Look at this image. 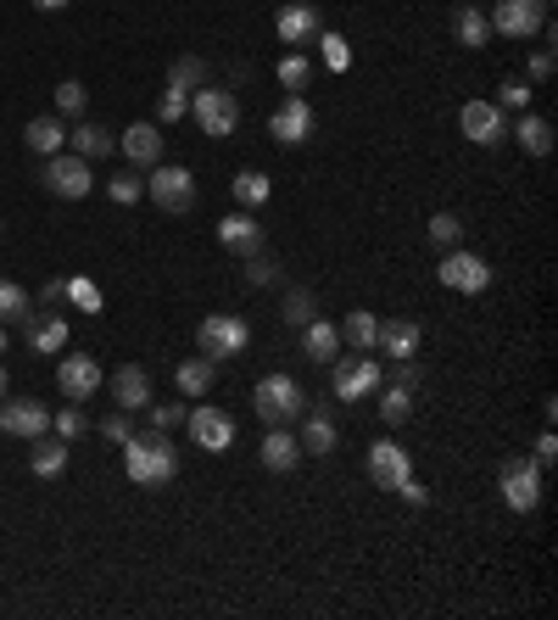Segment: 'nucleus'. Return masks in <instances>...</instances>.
<instances>
[{"mask_svg":"<svg viewBox=\"0 0 558 620\" xmlns=\"http://www.w3.org/2000/svg\"><path fill=\"white\" fill-rule=\"evenodd\" d=\"M257 459H262L273 475H286V470H297V459H302V441L291 436V425H268V436L257 441Z\"/></svg>","mask_w":558,"mask_h":620,"instance_id":"obj_19","label":"nucleus"},{"mask_svg":"<svg viewBox=\"0 0 558 620\" xmlns=\"http://www.w3.org/2000/svg\"><path fill=\"white\" fill-rule=\"evenodd\" d=\"M408 475H414V459H408V448H397L391 436L368 448V481H375L380 492H397Z\"/></svg>","mask_w":558,"mask_h":620,"instance_id":"obj_14","label":"nucleus"},{"mask_svg":"<svg viewBox=\"0 0 558 620\" xmlns=\"http://www.w3.org/2000/svg\"><path fill=\"white\" fill-rule=\"evenodd\" d=\"M452 40L470 45V51H481V45L492 40V18H486L481 7H458V12H452Z\"/></svg>","mask_w":558,"mask_h":620,"instance_id":"obj_30","label":"nucleus"},{"mask_svg":"<svg viewBox=\"0 0 558 620\" xmlns=\"http://www.w3.org/2000/svg\"><path fill=\"white\" fill-rule=\"evenodd\" d=\"M218 240H224V252L251 257V252H262V224H257L251 213H229V218L218 224Z\"/></svg>","mask_w":558,"mask_h":620,"instance_id":"obj_21","label":"nucleus"},{"mask_svg":"<svg viewBox=\"0 0 558 620\" xmlns=\"http://www.w3.org/2000/svg\"><path fill=\"white\" fill-rule=\"evenodd\" d=\"M552 459H558V436H552V430H541V436H536V464L547 470Z\"/></svg>","mask_w":558,"mask_h":620,"instance_id":"obj_52","label":"nucleus"},{"mask_svg":"<svg viewBox=\"0 0 558 620\" xmlns=\"http://www.w3.org/2000/svg\"><path fill=\"white\" fill-rule=\"evenodd\" d=\"M530 96H536V90H530L525 78H508L503 90H497V107H514V113H525V107H530Z\"/></svg>","mask_w":558,"mask_h":620,"instance_id":"obj_47","label":"nucleus"},{"mask_svg":"<svg viewBox=\"0 0 558 620\" xmlns=\"http://www.w3.org/2000/svg\"><path fill=\"white\" fill-rule=\"evenodd\" d=\"M302 453H313V459H324V453H335L341 448V430H335V414H330V403H313V408H302Z\"/></svg>","mask_w":558,"mask_h":620,"instance_id":"obj_17","label":"nucleus"},{"mask_svg":"<svg viewBox=\"0 0 558 620\" xmlns=\"http://www.w3.org/2000/svg\"><path fill=\"white\" fill-rule=\"evenodd\" d=\"M84 101H89V90L78 78H62L56 84V118H84Z\"/></svg>","mask_w":558,"mask_h":620,"instance_id":"obj_37","label":"nucleus"},{"mask_svg":"<svg viewBox=\"0 0 558 620\" xmlns=\"http://www.w3.org/2000/svg\"><path fill=\"white\" fill-rule=\"evenodd\" d=\"M273 34L286 40V45H313L319 34H324V18H319V7L313 0H291V7H279V18H273Z\"/></svg>","mask_w":558,"mask_h":620,"instance_id":"obj_13","label":"nucleus"},{"mask_svg":"<svg viewBox=\"0 0 558 620\" xmlns=\"http://www.w3.org/2000/svg\"><path fill=\"white\" fill-rule=\"evenodd\" d=\"M62 297H67V280H45V291H40V302H45V308H56Z\"/></svg>","mask_w":558,"mask_h":620,"instance_id":"obj_54","label":"nucleus"},{"mask_svg":"<svg viewBox=\"0 0 558 620\" xmlns=\"http://www.w3.org/2000/svg\"><path fill=\"white\" fill-rule=\"evenodd\" d=\"M67 0H34V12H62Z\"/></svg>","mask_w":558,"mask_h":620,"instance_id":"obj_55","label":"nucleus"},{"mask_svg":"<svg viewBox=\"0 0 558 620\" xmlns=\"http://www.w3.org/2000/svg\"><path fill=\"white\" fill-rule=\"evenodd\" d=\"M191 436H196V448H207V453H229L235 448V419L224 414V408H213V403H202V408H191Z\"/></svg>","mask_w":558,"mask_h":620,"instance_id":"obj_15","label":"nucleus"},{"mask_svg":"<svg viewBox=\"0 0 558 620\" xmlns=\"http://www.w3.org/2000/svg\"><path fill=\"white\" fill-rule=\"evenodd\" d=\"M508 135H514L519 151H530V157H547V151H552V124L536 118V113H519V124H514Z\"/></svg>","mask_w":558,"mask_h":620,"instance_id":"obj_31","label":"nucleus"},{"mask_svg":"<svg viewBox=\"0 0 558 620\" xmlns=\"http://www.w3.org/2000/svg\"><path fill=\"white\" fill-rule=\"evenodd\" d=\"M107 196H112L118 207H129V202L146 196V180H140V173H118V180H107Z\"/></svg>","mask_w":558,"mask_h":620,"instance_id":"obj_44","label":"nucleus"},{"mask_svg":"<svg viewBox=\"0 0 558 620\" xmlns=\"http://www.w3.org/2000/svg\"><path fill=\"white\" fill-rule=\"evenodd\" d=\"M101 364L89 359V352H73V359H62L56 364V392L67 397V403H84V397H96L101 392Z\"/></svg>","mask_w":558,"mask_h":620,"instance_id":"obj_10","label":"nucleus"},{"mask_svg":"<svg viewBox=\"0 0 558 620\" xmlns=\"http://www.w3.org/2000/svg\"><path fill=\"white\" fill-rule=\"evenodd\" d=\"M184 113H191V90H179V84H168V90L157 96V124H179Z\"/></svg>","mask_w":558,"mask_h":620,"instance_id":"obj_39","label":"nucleus"},{"mask_svg":"<svg viewBox=\"0 0 558 620\" xmlns=\"http://www.w3.org/2000/svg\"><path fill=\"white\" fill-rule=\"evenodd\" d=\"M380 359H335V381H330V392L341 397V403H357V397H368L380 386Z\"/></svg>","mask_w":558,"mask_h":620,"instance_id":"obj_11","label":"nucleus"},{"mask_svg":"<svg viewBox=\"0 0 558 620\" xmlns=\"http://www.w3.org/2000/svg\"><path fill=\"white\" fill-rule=\"evenodd\" d=\"M497 481H503V503H508L514 514H530V509L541 503V464H536V459H508Z\"/></svg>","mask_w":558,"mask_h":620,"instance_id":"obj_9","label":"nucleus"},{"mask_svg":"<svg viewBox=\"0 0 558 620\" xmlns=\"http://www.w3.org/2000/svg\"><path fill=\"white\" fill-rule=\"evenodd\" d=\"M436 280L447 286V291H463V297H481L486 286H492V269H486V257H475V252H447L441 257V269H436Z\"/></svg>","mask_w":558,"mask_h":620,"instance_id":"obj_8","label":"nucleus"},{"mask_svg":"<svg viewBox=\"0 0 558 620\" xmlns=\"http://www.w3.org/2000/svg\"><path fill=\"white\" fill-rule=\"evenodd\" d=\"M184 419H191V408H184V403H151V425H157V430H173V425H184Z\"/></svg>","mask_w":558,"mask_h":620,"instance_id":"obj_48","label":"nucleus"},{"mask_svg":"<svg viewBox=\"0 0 558 620\" xmlns=\"http://www.w3.org/2000/svg\"><path fill=\"white\" fill-rule=\"evenodd\" d=\"M458 240H463V218H458V213H436V218H430V246L452 252Z\"/></svg>","mask_w":558,"mask_h":620,"instance_id":"obj_40","label":"nucleus"},{"mask_svg":"<svg viewBox=\"0 0 558 620\" xmlns=\"http://www.w3.org/2000/svg\"><path fill=\"white\" fill-rule=\"evenodd\" d=\"M0 229H7V224H0Z\"/></svg>","mask_w":558,"mask_h":620,"instance_id":"obj_58","label":"nucleus"},{"mask_svg":"<svg viewBox=\"0 0 558 620\" xmlns=\"http://www.w3.org/2000/svg\"><path fill=\"white\" fill-rule=\"evenodd\" d=\"M51 430H56L62 441H78V436L89 430V419H84V408L73 403V408H62V414H51Z\"/></svg>","mask_w":558,"mask_h":620,"instance_id":"obj_43","label":"nucleus"},{"mask_svg":"<svg viewBox=\"0 0 558 620\" xmlns=\"http://www.w3.org/2000/svg\"><path fill=\"white\" fill-rule=\"evenodd\" d=\"M419 341H425V330H419L414 319H391V324H380V335H375V346L386 352L391 364H397V359H419Z\"/></svg>","mask_w":558,"mask_h":620,"instance_id":"obj_20","label":"nucleus"},{"mask_svg":"<svg viewBox=\"0 0 558 620\" xmlns=\"http://www.w3.org/2000/svg\"><path fill=\"white\" fill-rule=\"evenodd\" d=\"M302 352H308L313 364H335L341 359V330L324 324V319H308L302 324Z\"/></svg>","mask_w":558,"mask_h":620,"instance_id":"obj_27","label":"nucleus"},{"mask_svg":"<svg viewBox=\"0 0 558 620\" xmlns=\"http://www.w3.org/2000/svg\"><path fill=\"white\" fill-rule=\"evenodd\" d=\"M458 124H463V135H470L475 146L508 140V124H503V107H497V101H470V107L458 113Z\"/></svg>","mask_w":558,"mask_h":620,"instance_id":"obj_18","label":"nucleus"},{"mask_svg":"<svg viewBox=\"0 0 558 620\" xmlns=\"http://www.w3.org/2000/svg\"><path fill=\"white\" fill-rule=\"evenodd\" d=\"M23 140H29L34 157H56V151L67 146V124H62L56 113H45V118H34V124L23 129Z\"/></svg>","mask_w":558,"mask_h":620,"instance_id":"obj_29","label":"nucleus"},{"mask_svg":"<svg viewBox=\"0 0 558 620\" xmlns=\"http://www.w3.org/2000/svg\"><path fill=\"white\" fill-rule=\"evenodd\" d=\"M375 408H380V419H386V425H403V419L414 414V392H408V386H386Z\"/></svg>","mask_w":558,"mask_h":620,"instance_id":"obj_36","label":"nucleus"},{"mask_svg":"<svg viewBox=\"0 0 558 620\" xmlns=\"http://www.w3.org/2000/svg\"><path fill=\"white\" fill-rule=\"evenodd\" d=\"M273 280H279V263L262 257V252H251L246 257V286H273Z\"/></svg>","mask_w":558,"mask_h":620,"instance_id":"obj_45","label":"nucleus"},{"mask_svg":"<svg viewBox=\"0 0 558 620\" xmlns=\"http://www.w3.org/2000/svg\"><path fill=\"white\" fill-rule=\"evenodd\" d=\"M124 475L135 481V487H168L173 475H179V453H173V441H168V430H135L129 441H124Z\"/></svg>","mask_w":558,"mask_h":620,"instance_id":"obj_1","label":"nucleus"},{"mask_svg":"<svg viewBox=\"0 0 558 620\" xmlns=\"http://www.w3.org/2000/svg\"><path fill=\"white\" fill-rule=\"evenodd\" d=\"M0 352H7V324H0Z\"/></svg>","mask_w":558,"mask_h":620,"instance_id":"obj_57","label":"nucleus"},{"mask_svg":"<svg viewBox=\"0 0 558 620\" xmlns=\"http://www.w3.org/2000/svg\"><path fill=\"white\" fill-rule=\"evenodd\" d=\"M196 346L207 352L213 364H224V359H240V352L251 346V324H246L240 313H207V319L196 324Z\"/></svg>","mask_w":558,"mask_h":620,"instance_id":"obj_4","label":"nucleus"},{"mask_svg":"<svg viewBox=\"0 0 558 620\" xmlns=\"http://www.w3.org/2000/svg\"><path fill=\"white\" fill-rule=\"evenodd\" d=\"M101 436H107V441H118V448H124V441L135 436V419H129V408H112V414L101 419Z\"/></svg>","mask_w":558,"mask_h":620,"instance_id":"obj_46","label":"nucleus"},{"mask_svg":"<svg viewBox=\"0 0 558 620\" xmlns=\"http://www.w3.org/2000/svg\"><path fill=\"white\" fill-rule=\"evenodd\" d=\"M313 45L324 51V67H335V73H341V67H352V45H346V34H319Z\"/></svg>","mask_w":558,"mask_h":620,"instance_id":"obj_42","label":"nucleus"},{"mask_svg":"<svg viewBox=\"0 0 558 620\" xmlns=\"http://www.w3.org/2000/svg\"><path fill=\"white\" fill-rule=\"evenodd\" d=\"M268 191H273V185H268V173H257V168L235 173V202H240V207H262V202H268Z\"/></svg>","mask_w":558,"mask_h":620,"instance_id":"obj_34","label":"nucleus"},{"mask_svg":"<svg viewBox=\"0 0 558 620\" xmlns=\"http://www.w3.org/2000/svg\"><path fill=\"white\" fill-rule=\"evenodd\" d=\"M112 403L129 408V414H135V408H151V375H146L140 364H124V370L112 375Z\"/></svg>","mask_w":558,"mask_h":620,"instance_id":"obj_23","label":"nucleus"},{"mask_svg":"<svg viewBox=\"0 0 558 620\" xmlns=\"http://www.w3.org/2000/svg\"><path fill=\"white\" fill-rule=\"evenodd\" d=\"M397 492H403V498H408V503H414V509H425V503H430V492H425V487H419V481H414V475H408V481H403V487H397Z\"/></svg>","mask_w":558,"mask_h":620,"instance_id":"obj_53","label":"nucleus"},{"mask_svg":"<svg viewBox=\"0 0 558 620\" xmlns=\"http://www.w3.org/2000/svg\"><path fill=\"white\" fill-rule=\"evenodd\" d=\"M146 196H151L162 213H191V207H196V173L179 168V162H151Z\"/></svg>","mask_w":558,"mask_h":620,"instance_id":"obj_3","label":"nucleus"},{"mask_svg":"<svg viewBox=\"0 0 558 620\" xmlns=\"http://www.w3.org/2000/svg\"><path fill=\"white\" fill-rule=\"evenodd\" d=\"M419 381H425V370H419V359H397V386H408V392H414Z\"/></svg>","mask_w":558,"mask_h":620,"instance_id":"obj_51","label":"nucleus"},{"mask_svg":"<svg viewBox=\"0 0 558 620\" xmlns=\"http://www.w3.org/2000/svg\"><path fill=\"white\" fill-rule=\"evenodd\" d=\"M67 302L84 308V313H101V308H107V297H101L96 280H67Z\"/></svg>","mask_w":558,"mask_h":620,"instance_id":"obj_41","label":"nucleus"},{"mask_svg":"<svg viewBox=\"0 0 558 620\" xmlns=\"http://www.w3.org/2000/svg\"><path fill=\"white\" fill-rule=\"evenodd\" d=\"M552 73H558V56H552V51H536V56H530V84H547Z\"/></svg>","mask_w":558,"mask_h":620,"instance_id":"obj_50","label":"nucleus"},{"mask_svg":"<svg viewBox=\"0 0 558 620\" xmlns=\"http://www.w3.org/2000/svg\"><path fill=\"white\" fill-rule=\"evenodd\" d=\"M268 135H273L279 146H302V140H313V107H308L302 96H286V101H279V113L268 118Z\"/></svg>","mask_w":558,"mask_h":620,"instance_id":"obj_16","label":"nucleus"},{"mask_svg":"<svg viewBox=\"0 0 558 620\" xmlns=\"http://www.w3.org/2000/svg\"><path fill=\"white\" fill-rule=\"evenodd\" d=\"M191 118H196L202 135L229 140V135L240 129V101H235L229 90H213V84H202V90H191Z\"/></svg>","mask_w":558,"mask_h":620,"instance_id":"obj_6","label":"nucleus"},{"mask_svg":"<svg viewBox=\"0 0 558 620\" xmlns=\"http://www.w3.org/2000/svg\"><path fill=\"white\" fill-rule=\"evenodd\" d=\"M118 146H124V157H129V162H140V168L162 162V129H157V124H129Z\"/></svg>","mask_w":558,"mask_h":620,"instance_id":"obj_26","label":"nucleus"},{"mask_svg":"<svg viewBox=\"0 0 558 620\" xmlns=\"http://www.w3.org/2000/svg\"><path fill=\"white\" fill-rule=\"evenodd\" d=\"M12 392V375H7V364H0V397H7Z\"/></svg>","mask_w":558,"mask_h":620,"instance_id":"obj_56","label":"nucleus"},{"mask_svg":"<svg viewBox=\"0 0 558 620\" xmlns=\"http://www.w3.org/2000/svg\"><path fill=\"white\" fill-rule=\"evenodd\" d=\"M308 78H313V67H308V56H302V51H291L286 62H279V84H286L291 96H302V90H308Z\"/></svg>","mask_w":558,"mask_h":620,"instance_id":"obj_38","label":"nucleus"},{"mask_svg":"<svg viewBox=\"0 0 558 620\" xmlns=\"http://www.w3.org/2000/svg\"><path fill=\"white\" fill-rule=\"evenodd\" d=\"M67 448H73V441H62L56 430L34 436V453H29V470H34L40 481H56V475L67 470Z\"/></svg>","mask_w":558,"mask_h":620,"instance_id":"obj_22","label":"nucleus"},{"mask_svg":"<svg viewBox=\"0 0 558 620\" xmlns=\"http://www.w3.org/2000/svg\"><path fill=\"white\" fill-rule=\"evenodd\" d=\"M251 408H257L262 425H297L302 408H308V392H302L291 375H262V381L251 386Z\"/></svg>","mask_w":558,"mask_h":620,"instance_id":"obj_2","label":"nucleus"},{"mask_svg":"<svg viewBox=\"0 0 558 620\" xmlns=\"http://www.w3.org/2000/svg\"><path fill=\"white\" fill-rule=\"evenodd\" d=\"M67 140H73V157H107V151H118V135L107 129V124H89V118H78L73 129H67Z\"/></svg>","mask_w":558,"mask_h":620,"instance_id":"obj_25","label":"nucleus"},{"mask_svg":"<svg viewBox=\"0 0 558 620\" xmlns=\"http://www.w3.org/2000/svg\"><path fill=\"white\" fill-rule=\"evenodd\" d=\"M375 335H380V319L368 313V308L346 313V324H341V341H346L352 352H375Z\"/></svg>","mask_w":558,"mask_h":620,"instance_id":"obj_32","label":"nucleus"},{"mask_svg":"<svg viewBox=\"0 0 558 620\" xmlns=\"http://www.w3.org/2000/svg\"><path fill=\"white\" fill-rule=\"evenodd\" d=\"M29 313H34L29 291H23L18 280H0V324H23Z\"/></svg>","mask_w":558,"mask_h":620,"instance_id":"obj_33","label":"nucleus"},{"mask_svg":"<svg viewBox=\"0 0 558 620\" xmlns=\"http://www.w3.org/2000/svg\"><path fill=\"white\" fill-rule=\"evenodd\" d=\"M23 324H29V346L45 352V359H56V352L67 346V319L62 313H29Z\"/></svg>","mask_w":558,"mask_h":620,"instance_id":"obj_24","label":"nucleus"},{"mask_svg":"<svg viewBox=\"0 0 558 620\" xmlns=\"http://www.w3.org/2000/svg\"><path fill=\"white\" fill-rule=\"evenodd\" d=\"M308 319H313V291H291V297H286V324L302 330Z\"/></svg>","mask_w":558,"mask_h":620,"instance_id":"obj_49","label":"nucleus"},{"mask_svg":"<svg viewBox=\"0 0 558 620\" xmlns=\"http://www.w3.org/2000/svg\"><path fill=\"white\" fill-rule=\"evenodd\" d=\"M213 381H218V364L207 359V352H202V359H184V364L173 370V386H179L184 397H207Z\"/></svg>","mask_w":558,"mask_h":620,"instance_id":"obj_28","label":"nucleus"},{"mask_svg":"<svg viewBox=\"0 0 558 620\" xmlns=\"http://www.w3.org/2000/svg\"><path fill=\"white\" fill-rule=\"evenodd\" d=\"M40 185H45L51 196H62V202H84L89 191H96V173H89L84 157L56 151V157H45V168H40Z\"/></svg>","mask_w":558,"mask_h":620,"instance_id":"obj_5","label":"nucleus"},{"mask_svg":"<svg viewBox=\"0 0 558 620\" xmlns=\"http://www.w3.org/2000/svg\"><path fill=\"white\" fill-rule=\"evenodd\" d=\"M0 430L7 436H18V441H34V436H45L51 430V408L45 403H34V397H0Z\"/></svg>","mask_w":558,"mask_h":620,"instance_id":"obj_12","label":"nucleus"},{"mask_svg":"<svg viewBox=\"0 0 558 620\" xmlns=\"http://www.w3.org/2000/svg\"><path fill=\"white\" fill-rule=\"evenodd\" d=\"M168 84H179V90H202V84H213V78H207V62L202 56H179L168 67Z\"/></svg>","mask_w":558,"mask_h":620,"instance_id":"obj_35","label":"nucleus"},{"mask_svg":"<svg viewBox=\"0 0 558 620\" xmlns=\"http://www.w3.org/2000/svg\"><path fill=\"white\" fill-rule=\"evenodd\" d=\"M492 34H503V40L547 34V0H497V12H492Z\"/></svg>","mask_w":558,"mask_h":620,"instance_id":"obj_7","label":"nucleus"}]
</instances>
